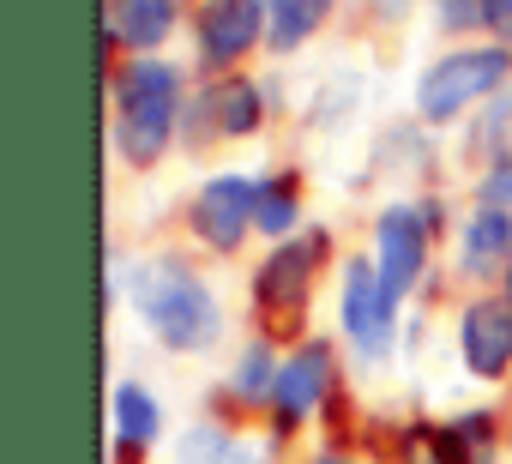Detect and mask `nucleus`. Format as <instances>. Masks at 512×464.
Instances as JSON below:
<instances>
[{
  "mask_svg": "<svg viewBox=\"0 0 512 464\" xmlns=\"http://www.w3.org/2000/svg\"><path fill=\"white\" fill-rule=\"evenodd\" d=\"M512 79V49L506 43H482V49H452L440 55L422 79H416V115L428 127L440 121H458L464 109L488 103L500 85Z\"/></svg>",
  "mask_w": 512,
  "mask_h": 464,
  "instance_id": "obj_4",
  "label": "nucleus"
},
{
  "mask_svg": "<svg viewBox=\"0 0 512 464\" xmlns=\"http://www.w3.org/2000/svg\"><path fill=\"white\" fill-rule=\"evenodd\" d=\"M338 320H344V338L380 362L392 350V320H398V302L386 296L380 284V266L374 260H344V290H338Z\"/></svg>",
  "mask_w": 512,
  "mask_h": 464,
  "instance_id": "obj_9",
  "label": "nucleus"
},
{
  "mask_svg": "<svg viewBox=\"0 0 512 464\" xmlns=\"http://www.w3.org/2000/svg\"><path fill=\"white\" fill-rule=\"evenodd\" d=\"M458 356L476 380L512 374V296H476L458 314Z\"/></svg>",
  "mask_w": 512,
  "mask_h": 464,
  "instance_id": "obj_11",
  "label": "nucleus"
},
{
  "mask_svg": "<svg viewBox=\"0 0 512 464\" xmlns=\"http://www.w3.org/2000/svg\"><path fill=\"white\" fill-rule=\"evenodd\" d=\"M476 205H500V211H512V157H494V163L482 169V181H476Z\"/></svg>",
  "mask_w": 512,
  "mask_h": 464,
  "instance_id": "obj_20",
  "label": "nucleus"
},
{
  "mask_svg": "<svg viewBox=\"0 0 512 464\" xmlns=\"http://www.w3.org/2000/svg\"><path fill=\"white\" fill-rule=\"evenodd\" d=\"M458 266H464L470 278H488V272L506 278V266H512V211L476 205V211L464 217V229H458Z\"/></svg>",
  "mask_w": 512,
  "mask_h": 464,
  "instance_id": "obj_13",
  "label": "nucleus"
},
{
  "mask_svg": "<svg viewBox=\"0 0 512 464\" xmlns=\"http://www.w3.org/2000/svg\"><path fill=\"white\" fill-rule=\"evenodd\" d=\"M338 392V350L326 338H308L296 344L284 362H278V386H272V434H296L314 410H326Z\"/></svg>",
  "mask_w": 512,
  "mask_h": 464,
  "instance_id": "obj_7",
  "label": "nucleus"
},
{
  "mask_svg": "<svg viewBox=\"0 0 512 464\" xmlns=\"http://www.w3.org/2000/svg\"><path fill=\"white\" fill-rule=\"evenodd\" d=\"M452 434H458V446H464V458H470V464H488V458H494V416H488V410L458 416V422H452Z\"/></svg>",
  "mask_w": 512,
  "mask_h": 464,
  "instance_id": "obj_19",
  "label": "nucleus"
},
{
  "mask_svg": "<svg viewBox=\"0 0 512 464\" xmlns=\"http://www.w3.org/2000/svg\"><path fill=\"white\" fill-rule=\"evenodd\" d=\"M181 121H187V139H247V133H260V121H266V97H260L253 79L223 73V79H211L193 97V109Z\"/></svg>",
  "mask_w": 512,
  "mask_h": 464,
  "instance_id": "obj_10",
  "label": "nucleus"
},
{
  "mask_svg": "<svg viewBox=\"0 0 512 464\" xmlns=\"http://www.w3.org/2000/svg\"><path fill=\"white\" fill-rule=\"evenodd\" d=\"M181 0H103V43L115 55H151L169 43Z\"/></svg>",
  "mask_w": 512,
  "mask_h": 464,
  "instance_id": "obj_12",
  "label": "nucleus"
},
{
  "mask_svg": "<svg viewBox=\"0 0 512 464\" xmlns=\"http://www.w3.org/2000/svg\"><path fill=\"white\" fill-rule=\"evenodd\" d=\"M440 223H446L440 199H422V205H386V211L374 217V266H380V284H386L392 302H404V296L422 284V272H428V248H434V236H440Z\"/></svg>",
  "mask_w": 512,
  "mask_h": 464,
  "instance_id": "obj_5",
  "label": "nucleus"
},
{
  "mask_svg": "<svg viewBox=\"0 0 512 464\" xmlns=\"http://www.w3.org/2000/svg\"><path fill=\"white\" fill-rule=\"evenodd\" d=\"M314 464H350V458H344V452H326V458H314Z\"/></svg>",
  "mask_w": 512,
  "mask_h": 464,
  "instance_id": "obj_23",
  "label": "nucleus"
},
{
  "mask_svg": "<svg viewBox=\"0 0 512 464\" xmlns=\"http://www.w3.org/2000/svg\"><path fill=\"white\" fill-rule=\"evenodd\" d=\"M253 205H260V181L253 175H211L187 205V229L211 254H235L253 229Z\"/></svg>",
  "mask_w": 512,
  "mask_h": 464,
  "instance_id": "obj_8",
  "label": "nucleus"
},
{
  "mask_svg": "<svg viewBox=\"0 0 512 464\" xmlns=\"http://www.w3.org/2000/svg\"><path fill=\"white\" fill-rule=\"evenodd\" d=\"M392 464H470V458H464L452 422H446V428H434V422H410V428H398Z\"/></svg>",
  "mask_w": 512,
  "mask_h": 464,
  "instance_id": "obj_16",
  "label": "nucleus"
},
{
  "mask_svg": "<svg viewBox=\"0 0 512 464\" xmlns=\"http://www.w3.org/2000/svg\"><path fill=\"white\" fill-rule=\"evenodd\" d=\"M338 0H266V13H272V31H266V49L272 55H290L302 49L326 19H332Z\"/></svg>",
  "mask_w": 512,
  "mask_h": 464,
  "instance_id": "obj_15",
  "label": "nucleus"
},
{
  "mask_svg": "<svg viewBox=\"0 0 512 464\" xmlns=\"http://www.w3.org/2000/svg\"><path fill=\"white\" fill-rule=\"evenodd\" d=\"M109 416H115V452H151L157 434H163V410H157L151 386H139V380H121L115 386Z\"/></svg>",
  "mask_w": 512,
  "mask_h": 464,
  "instance_id": "obj_14",
  "label": "nucleus"
},
{
  "mask_svg": "<svg viewBox=\"0 0 512 464\" xmlns=\"http://www.w3.org/2000/svg\"><path fill=\"white\" fill-rule=\"evenodd\" d=\"M133 308H139L145 332L175 356H199L223 332V308H217L211 284L175 254H157L133 272Z\"/></svg>",
  "mask_w": 512,
  "mask_h": 464,
  "instance_id": "obj_2",
  "label": "nucleus"
},
{
  "mask_svg": "<svg viewBox=\"0 0 512 464\" xmlns=\"http://www.w3.org/2000/svg\"><path fill=\"white\" fill-rule=\"evenodd\" d=\"M506 296H512V266H506Z\"/></svg>",
  "mask_w": 512,
  "mask_h": 464,
  "instance_id": "obj_24",
  "label": "nucleus"
},
{
  "mask_svg": "<svg viewBox=\"0 0 512 464\" xmlns=\"http://www.w3.org/2000/svg\"><path fill=\"white\" fill-rule=\"evenodd\" d=\"M181 127V73L157 55H127L109 73V139L133 169H151Z\"/></svg>",
  "mask_w": 512,
  "mask_h": 464,
  "instance_id": "obj_1",
  "label": "nucleus"
},
{
  "mask_svg": "<svg viewBox=\"0 0 512 464\" xmlns=\"http://www.w3.org/2000/svg\"><path fill=\"white\" fill-rule=\"evenodd\" d=\"M278 362H284V356H272V344H247L241 362L229 368V392H235V404H272Z\"/></svg>",
  "mask_w": 512,
  "mask_h": 464,
  "instance_id": "obj_18",
  "label": "nucleus"
},
{
  "mask_svg": "<svg viewBox=\"0 0 512 464\" xmlns=\"http://www.w3.org/2000/svg\"><path fill=\"white\" fill-rule=\"evenodd\" d=\"M296 217H302V181L296 175H266L260 181V205H253V229L284 242L296 229Z\"/></svg>",
  "mask_w": 512,
  "mask_h": 464,
  "instance_id": "obj_17",
  "label": "nucleus"
},
{
  "mask_svg": "<svg viewBox=\"0 0 512 464\" xmlns=\"http://www.w3.org/2000/svg\"><path fill=\"white\" fill-rule=\"evenodd\" d=\"M326 254H332V236L326 229H308V236H290L260 260V272H253V314H260V326L272 338H290L302 326Z\"/></svg>",
  "mask_w": 512,
  "mask_h": 464,
  "instance_id": "obj_3",
  "label": "nucleus"
},
{
  "mask_svg": "<svg viewBox=\"0 0 512 464\" xmlns=\"http://www.w3.org/2000/svg\"><path fill=\"white\" fill-rule=\"evenodd\" d=\"M272 31V13H266V0H199V13H193V43H199V67L211 79L235 73L253 49L266 43Z\"/></svg>",
  "mask_w": 512,
  "mask_h": 464,
  "instance_id": "obj_6",
  "label": "nucleus"
},
{
  "mask_svg": "<svg viewBox=\"0 0 512 464\" xmlns=\"http://www.w3.org/2000/svg\"><path fill=\"white\" fill-rule=\"evenodd\" d=\"M434 19L446 31H482L488 25V0H434Z\"/></svg>",
  "mask_w": 512,
  "mask_h": 464,
  "instance_id": "obj_21",
  "label": "nucleus"
},
{
  "mask_svg": "<svg viewBox=\"0 0 512 464\" xmlns=\"http://www.w3.org/2000/svg\"><path fill=\"white\" fill-rule=\"evenodd\" d=\"M488 31H512V0H488Z\"/></svg>",
  "mask_w": 512,
  "mask_h": 464,
  "instance_id": "obj_22",
  "label": "nucleus"
}]
</instances>
